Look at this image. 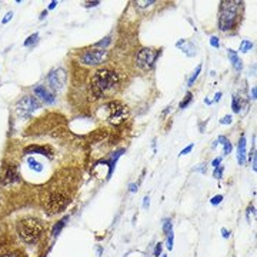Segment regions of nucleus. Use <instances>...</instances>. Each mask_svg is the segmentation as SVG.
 Segmentation results:
<instances>
[{
    "mask_svg": "<svg viewBox=\"0 0 257 257\" xmlns=\"http://www.w3.org/2000/svg\"><path fill=\"white\" fill-rule=\"evenodd\" d=\"M4 257H13V256H4Z\"/></svg>",
    "mask_w": 257,
    "mask_h": 257,
    "instance_id": "de8ad7c7",
    "label": "nucleus"
},
{
    "mask_svg": "<svg viewBox=\"0 0 257 257\" xmlns=\"http://www.w3.org/2000/svg\"><path fill=\"white\" fill-rule=\"evenodd\" d=\"M231 122H233V119H231V116H224L223 119L220 120V124H230Z\"/></svg>",
    "mask_w": 257,
    "mask_h": 257,
    "instance_id": "2f4dec72",
    "label": "nucleus"
},
{
    "mask_svg": "<svg viewBox=\"0 0 257 257\" xmlns=\"http://www.w3.org/2000/svg\"><path fill=\"white\" fill-rule=\"evenodd\" d=\"M40 107V103L36 97L32 96H24L22 100H19L17 106H16V110L19 113V116H23V117H27L30 116L34 110H37Z\"/></svg>",
    "mask_w": 257,
    "mask_h": 257,
    "instance_id": "6e6552de",
    "label": "nucleus"
},
{
    "mask_svg": "<svg viewBox=\"0 0 257 257\" xmlns=\"http://www.w3.org/2000/svg\"><path fill=\"white\" fill-rule=\"evenodd\" d=\"M17 234L24 243L27 244H34L37 243L43 233V224L40 220L34 219V217H24L17 223L16 226Z\"/></svg>",
    "mask_w": 257,
    "mask_h": 257,
    "instance_id": "f03ea898",
    "label": "nucleus"
},
{
    "mask_svg": "<svg viewBox=\"0 0 257 257\" xmlns=\"http://www.w3.org/2000/svg\"><path fill=\"white\" fill-rule=\"evenodd\" d=\"M254 212V207L253 206H249V209H247V221H250V214Z\"/></svg>",
    "mask_w": 257,
    "mask_h": 257,
    "instance_id": "ea45409f",
    "label": "nucleus"
},
{
    "mask_svg": "<svg viewBox=\"0 0 257 257\" xmlns=\"http://www.w3.org/2000/svg\"><path fill=\"white\" fill-rule=\"evenodd\" d=\"M223 146H224V150H223L224 156H227V154H230V153H231V150H233V146H231V143L227 140V142L224 143Z\"/></svg>",
    "mask_w": 257,
    "mask_h": 257,
    "instance_id": "393cba45",
    "label": "nucleus"
},
{
    "mask_svg": "<svg viewBox=\"0 0 257 257\" xmlns=\"http://www.w3.org/2000/svg\"><path fill=\"white\" fill-rule=\"evenodd\" d=\"M163 231H164V234H169L170 231H173V223H171L170 219L163 220Z\"/></svg>",
    "mask_w": 257,
    "mask_h": 257,
    "instance_id": "4be33fe9",
    "label": "nucleus"
},
{
    "mask_svg": "<svg viewBox=\"0 0 257 257\" xmlns=\"http://www.w3.org/2000/svg\"><path fill=\"white\" fill-rule=\"evenodd\" d=\"M229 59H230L231 64H233V67H234V70L240 71L243 69V62L240 60V57L237 56V52H234V50H231V49H229Z\"/></svg>",
    "mask_w": 257,
    "mask_h": 257,
    "instance_id": "4468645a",
    "label": "nucleus"
},
{
    "mask_svg": "<svg viewBox=\"0 0 257 257\" xmlns=\"http://www.w3.org/2000/svg\"><path fill=\"white\" fill-rule=\"evenodd\" d=\"M161 257H167V256H166V254H163V256H161Z\"/></svg>",
    "mask_w": 257,
    "mask_h": 257,
    "instance_id": "49530a36",
    "label": "nucleus"
},
{
    "mask_svg": "<svg viewBox=\"0 0 257 257\" xmlns=\"http://www.w3.org/2000/svg\"><path fill=\"white\" fill-rule=\"evenodd\" d=\"M107 107H109V112H110L109 120H110V123H113V124L123 123L124 120H126L127 114H129L127 106H124L123 103H120V101H112Z\"/></svg>",
    "mask_w": 257,
    "mask_h": 257,
    "instance_id": "423d86ee",
    "label": "nucleus"
},
{
    "mask_svg": "<svg viewBox=\"0 0 257 257\" xmlns=\"http://www.w3.org/2000/svg\"><path fill=\"white\" fill-rule=\"evenodd\" d=\"M216 142H217V144H224V143L227 142V139L224 137V136H220V137H219V139H217Z\"/></svg>",
    "mask_w": 257,
    "mask_h": 257,
    "instance_id": "58836bf2",
    "label": "nucleus"
},
{
    "mask_svg": "<svg viewBox=\"0 0 257 257\" xmlns=\"http://www.w3.org/2000/svg\"><path fill=\"white\" fill-rule=\"evenodd\" d=\"M30 153H39L41 156L52 157V152L47 147H43V146H29V147H26L24 149V154H30Z\"/></svg>",
    "mask_w": 257,
    "mask_h": 257,
    "instance_id": "ddd939ff",
    "label": "nucleus"
},
{
    "mask_svg": "<svg viewBox=\"0 0 257 257\" xmlns=\"http://www.w3.org/2000/svg\"><path fill=\"white\" fill-rule=\"evenodd\" d=\"M220 163H221V157H216V159L213 160L212 166H213L214 169H216V167H219V166H220Z\"/></svg>",
    "mask_w": 257,
    "mask_h": 257,
    "instance_id": "f704fd0d",
    "label": "nucleus"
},
{
    "mask_svg": "<svg viewBox=\"0 0 257 257\" xmlns=\"http://www.w3.org/2000/svg\"><path fill=\"white\" fill-rule=\"evenodd\" d=\"M129 191H130V193H136V191H137V184H136V183H131L130 186H129Z\"/></svg>",
    "mask_w": 257,
    "mask_h": 257,
    "instance_id": "e433bc0d",
    "label": "nucleus"
},
{
    "mask_svg": "<svg viewBox=\"0 0 257 257\" xmlns=\"http://www.w3.org/2000/svg\"><path fill=\"white\" fill-rule=\"evenodd\" d=\"M107 59V52L103 49H93V50H86L82 54L80 60L82 63L87 64V66H97L101 64Z\"/></svg>",
    "mask_w": 257,
    "mask_h": 257,
    "instance_id": "0eeeda50",
    "label": "nucleus"
},
{
    "mask_svg": "<svg viewBox=\"0 0 257 257\" xmlns=\"http://www.w3.org/2000/svg\"><path fill=\"white\" fill-rule=\"evenodd\" d=\"M221 99V92H217L216 96H214V101H219Z\"/></svg>",
    "mask_w": 257,
    "mask_h": 257,
    "instance_id": "c03bdc74",
    "label": "nucleus"
},
{
    "mask_svg": "<svg viewBox=\"0 0 257 257\" xmlns=\"http://www.w3.org/2000/svg\"><path fill=\"white\" fill-rule=\"evenodd\" d=\"M66 71H64V69H56V70H53L49 73L47 76V83L49 86L52 87L53 90H62L63 89L64 83H66Z\"/></svg>",
    "mask_w": 257,
    "mask_h": 257,
    "instance_id": "1a4fd4ad",
    "label": "nucleus"
},
{
    "mask_svg": "<svg viewBox=\"0 0 257 257\" xmlns=\"http://www.w3.org/2000/svg\"><path fill=\"white\" fill-rule=\"evenodd\" d=\"M67 204H69V197L62 191H53L46 199V209L50 216L62 213L67 207Z\"/></svg>",
    "mask_w": 257,
    "mask_h": 257,
    "instance_id": "20e7f679",
    "label": "nucleus"
},
{
    "mask_svg": "<svg viewBox=\"0 0 257 257\" xmlns=\"http://www.w3.org/2000/svg\"><path fill=\"white\" fill-rule=\"evenodd\" d=\"M37 39H39V33H34V34H32V36H29V37L26 39V41L23 43V46H26V47H29V46H32V45H34L36 41H37Z\"/></svg>",
    "mask_w": 257,
    "mask_h": 257,
    "instance_id": "5701e85b",
    "label": "nucleus"
},
{
    "mask_svg": "<svg viewBox=\"0 0 257 257\" xmlns=\"http://www.w3.org/2000/svg\"><path fill=\"white\" fill-rule=\"evenodd\" d=\"M231 109H233V112L234 113H238L240 112V109H242V99L238 96H233V103H231Z\"/></svg>",
    "mask_w": 257,
    "mask_h": 257,
    "instance_id": "f3484780",
    "label": "nucleus"
},
{
    "mask_svg": "<svg viewBox=\"0 0 257 257\" xmlns=\"http://www.w3.org/2000/svg\"><path fill=\"white\" fill-rule=\"evenodd\" d=\"M221 174H223V167H221V166H219V167L214 169V171H213V177L221 179Z\"/></svg>",
    "mask_w": 257,
    "mask_h": 257,
    "instance_id": "bb28decb",
    "label": "nucleus"
},
{
    "mask_svg": "<svg viewBox=\"0 0 257 257\" xmlns=\"http://www.w3.org/2000/svg\"><path fill=\"white\" fill-rule=\"evenodd\" d=\"M56 6H57V2H52V3L49 4V10H53Z\"/></svg>",
    "mask_w": 257,
    "mask_h": 257,
    "instance_id": "37998d69",
    "label": "nucleus"
},
{
    "mask_svg": "<svg viewBox=\"0 0 257 257\" xmlns=\"http://www.w3.org/2000/svg\"><path fill=\"white\" fill-rule=\"evenodd\" d=\"M99 4H100V2H87V3H86V7H94V6H99Z\"/></svg>",
    "mask_w": 257,
    "mask_h": 257,
    "instance_id": "4c0bfd02",
    "label": "nucleus"
},
{
    "mask_svg": "<svg viewBox=\"0 0 257 257\" xmlns=\"http://www.w3.org/2000/svg\"><path fill=\"white\" fill-rule=\"evenodd\" d=\"M117 84H119V76L116 71L109 69L97 70L92 79V90L96 97H101L113 92Z\"/></svg>",
    "mask_w": 257,
    "mask_h": 257,
    "instance_id": "f257e3e1",
    "label": "nucleus"
},
{
    "mask_svg": "<svg viewBox=\"0 0 257 257\" xmlns=\"http://www.w3.org/2000/svg\"><path fill=\"white\" fill-rule=\"evenodd\" d=\"M193 147H194V144H190V146H187L186 149H183L182 152H180V156H184V154H187V153H190L191 150H193Z\"/></svg>",
    "mask_w": 257,
    "mask_h": 257,
    "instance_id": "72a5a7b5",
    "label": "nucleus"
},
{
    "mask_svg": "<svg viewBox=\"0 0 257 257\" xmlns=\"http://www.w3.org/2000/svg\"><path fill=\"white\" fill-rule=\"evenodd\" d=\"M69 221V216H64L62 220H59L54 226H53V229H52V236L53 237H57V236L60 234V231H62V229L66 226V223Z\"/></svg>",
    "mask_w": 257,
    "mask_h": 257,
    "instance_id": "2eb2a0df",
    "label": "nucleus"
},
{
    "mask_svg": "<svg viewBox=\"0 0 257 257\" xmlns=\"http://www.w3.org/2000/svg\"><path fill=\"white\" fill-rule=\"evenodd\" d=\"M161 250H163V244H161V243H157L156 247H154V251H153V253H154V256H156V257L160 256V254H161Z\"/></svg>",
    "mask_w": 257,
    "mask_h": 257,
    "instance_id": "c756f323",
    "label": "nucleus"
},
{
    "mask_svg": "<svg viewBox=\"0 0 257 257\" xmlns=\"http://www.w3.org/2000/svg\"><path fill=\"white\" fill-rule=\"evenodd\" d=\"M19 180V171H17V167L10 164L6 167V171L3 174V179H2V184H11Z\"/></svg>",
    "mask_w": 257,
    "mask_h": 257,
    "instance_id": "9b49d317",
    "label": "nucleus"
},
{
    "mask_svg": "<svg viewBox=\"0 0 257 257\" xmlns=\"http://www.w3.org/2000/svg\"><path fill=\"white\" fill-rule=\"evenodd\" d=\"M221 200H223V196H221V194H217V196H214V197L210 200V203H212L213 206H217L221 203Z\"/></svg>",
    "mask_w": 257,
    "mask_h": 257,
    "instance_id": "c85d7f7f",
    "label": "nucleus"
},
{
    "mask_svg": "<svg viewBox=\"0 0 257 257\" xmlns=\"http://www.w3.org/2000/svg\"><path fill=\"white\" fill-rule=\"evenodd\" d=\"M256 96H257V89H256V87H253V89H251V99L256 100Z\"/></svg>",
    "mask_w": 257,
    "mask_h": 257,
    "instance_id": "79ce46f5",
    "label": "nucleus"
},
{
    "mask_svg": "<svg viewBox=\"0 0 257 257\" xmlns=\"http://www.w3.org/2000/svg\"><path fill=\"white\" fill-rule=\"evenodd\" d=\"M156 2L154 0H149V2H137V6L139 7H142V9H144V7H149V6H152V4H154Z\"/></svg>",
    "mask_w": 257,
    "mask_h": 257,
    "instance_id": "a878e982",
    "label": "nucleus"
},
{
    "mask_svg": "<svg viewBox=\"0 0 257 257\" xmlns=\"http://www.w3.org/2000/svg\"><path fill=\"white\" fill-rule=\"evenodd\" d=\"M201 71V64H199L197 67H196V70L193 71V75L190 76V79H189V82H187V84H189V87H191V86L194 84V82H196V79L199 77V75H200Z\"/></svg>",
    "mask_w": 257,
    "mask_h": 257,
    "instance_id": "a211bd4d",
    "label": "nucleus"
},
{
    "mask_svg": "<svg viewBox=\"0 0 257 257\" xmlns=\"http://www.w3.org/2000/svg\"><path fill=\"white\" fill-rule=\"evenodd\" d=\"M46 15H47V10H45V11H41V15H40V20H43L46 17Z\"/></svg>",
    "mask_w": 257,
    "mask_h": 257,
    "instance_id": "a18cd8bd",
    "label": "nucleus"
},
{
    "mask_svg": "<svg viewBox=\"0 0 257 257\" xmlns=\"http://www.w3.org/2000/svg\"><path fill=\"white\" fill-rule=\"evenodd\" d=\"M210 45H212L214 49H219L220 47L219 37H217V36H212V37H210Z\"/></svg>",
    "mask_w": 257,
    "mask_h": 257,
    "instance_id": "cd10ccee",
    "label": "nucleus"
},
{
    "mask_svg": "<svg viewBox=\"0 0 257 257\" xmlns=\"http://www.w3.org/2000/svg\"><path fill=\"white\" fill-rule=\"evenodd\" d=\"M242 7L240 2H221L219 16V27L221 32H229L236 26L238 17V9Z\"/></svg>",
    "mask_w": 257,
    "mask_h": 257,
    "instance_id": "7ed1b4c3",
    "label": "nucleus"
},
{
    "mask_svg": "<svg viewBox=\"0 0 257 257\" xmlns=\"http://www.w3.org/2000/svg\"><path fill=\"white\" fill-rule=\"evenodd\" d=\"M159 56H160V52H159V50H153V49H147V47L142 49V50L137 53L136 64H137L142 70H150Z\"/></svg>",
    "mask_w": 257,
    "mask_h": 257,
    "instance_id": "39448f33",
    "label": "nucleus"
},
{
    "mask_svg": "<svg viewBox=\"0 0 257 257\" xmlns=\"http://www.w3.org/2000/svg\"><path fill=\"white\" fill-rule=\"evenodd\" d=\"M112 43V37L110 36H107V37H105V39H101L100 41H97V43H94V47H103V50H105L106 47H107L109 45Z\"/></svg>",
    "mask_w": 257,
    "mask_h": 257,
    "instance_id": "6ab92c4d",
    "label": "nucleus"
},
{
    "mask_svg": "<svg viewBox=\"0 0 257 257\" xmlns=\"http://www.w3.org/2000/svg\"><path fill=\"white\" fill-rule=\"evenodd\" d=\"M34 94L39 99H41L46 105H52L53 101H54V94L49 89H46V86H36L34 87Z\"/></svg>",
    "mask_w": 257,
    "mask_h": 257,
    "instance_id": "9d476101",
    "label": "nucleus"
},
{
    "mask_svg": "<svg viewBox=\"0 0 257 257\" xmlns=\"http://www.w3.org/2000/svg\"><path fill=\"white\" fill-rule=\"evenodd\" d=\"M221 234H223L224 238H229L230 237V231H227V229H221Z\"/></svg>",
    "mask_w": 257,
    "mask_h": 257,
    "instance_id": "a19ab883",
    "label": "nucleus"
},
{
    "mask_svg": "<svg viewBox=\"0 0 257 257\" xmlns=\"http://www.w3.org/2000/svg\"><path fill=\"white\" fill-rule=\"evenodd\" d=\"M194 171H199V173H203V174H206V171H207V167H206V164H204V163H201V164H199V167L194 169Z\"/></svg>",
    "mask_w": 257,
    "mask_h": 257,
    "instance_id": "7c9ffc66",
    "label": "nucleus"
},
{
    "mask_svg": "<svg viewBox=\"0 0 257 257\" xmlns=\"http://www.w3.org/2000/svg\"><path fill=\"white\" fill-rule=\"evenodd\" d=\"M166 236H167V249L171 250L173 249V242H174V234H173V231H170V233Z\"/></svg>",
    "mask_w": 257,
    "mask_h": 257,
    "instance_id": "b1692460",
    "label": "nucleus"
},
{
    "mask_svg": "<svg viewBox=\"0 0 257 257\" xmlns=\"http://www.w3.org/2000/svg\"><path fill=\"white\" fill-rule=\"evenodd\" d=\"M237 161L240 166L246 163V137L242 136L240 140H238V146H237Z\"/></svg>",
    "mask_w": 257,
    "mask_h": 257,
    "instance_id": "f8f14e48",
    "label": "nucleus"
},
{
    "mask_svg": "<svg viewBox=\"0 0 257 257\" xmlns=\"http://www.w3.org/2000/svg\"><path fill=\"white\" fill-rule=\"evenodd\" d=\"M27 163H29V166H30V169H32V170L37 171V173L43 171V164L39 163L37 160H34L33 157H29V159H27Z\"/></svg>",
    "mask_w": 257,
    "mask_h": 257,
    "instance_id": "dca6fc26",
    "label": "nucleus"
},
{
    "mask_svg": "<svg viewBox=\"0 0 257 257\" xmlns=\"http://www.w3.org/2000/svg\"><path fill=\"white\" fill-rule=\"evenodd\" d=\"M253 49V43L250 40H243L242 41V45H240V52L242 53H247V52H250Z\"/></svg>",
    "mask_w": 257,
    "mask_h": 257,
    "instance_id": "aec40b11",
    "label": "nucleus"
},
{
    "mask_svg": "<svg viewBox=\"0 0 257 257\" xmlns=\"http://www.w3.org/2000/svg\"><path fill=\"white\" fill-rule=\"evenodd\" d=\"M191 100H193V94L190 93V92H187L186 93V97H184V100L180 101V109H186L187 106L191 103Z\"/></svg>",
    "mask_w": 257,
    "mask_h": 257,
    "instance_id": "412c9836",
    "label": "nucleus"
},
{
    "mask_svg": "<svg viewBox=\"0 0 257 257\" xmlns=\"http://www.w3.org/2000/svg\"><path fill=\"white\" fill-rule=\"evenodd\" d=\"M11 17H13V11H7V13H6V15H4L3 20H2V23H3V24H6V23H7L9 20L11 19Z\"/></svg>",
    "mask_w": 257,
    "mask_h": 257,
    "instance_id": "473e14b6",
    "label": "nucleus"
},
{
    "mask_svg": "<svg viewBox=\"0 0 257 257\" xmlns=\"http://www.w3.org/2000/svg\"><path fill=\"white\" fill-rule=\"evenodd\" d=\"M149 204H150V199H149V196H146V197L143 199V207H144V209H149Z\"/></svg>",
    "mask_w": 257,
    "mask_h": 257,
    "instance_id": "c9c22d12",
    "label": "nucleus"
}]
</instances>
